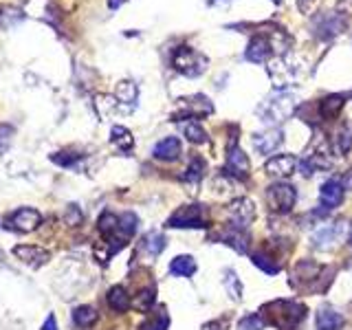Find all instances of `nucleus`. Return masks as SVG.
Listing matches in <instances>:
<instances>
[{"label": "nucleus", "mask_w": 352, "mask_h": 330, "mask_svg": "<svg viewBox=\"0 0 352 330\" xmlns=\"http://www.w3.org/2000/svg\"><path fill=\"white\" fill-rule=\"evenodd\" d=\"M271 3H275V5H280V3H282V0H271Z\"/></svg>", "instance_id": "obj_47"}, {"label": "nucleus", "mask_w": 352, "mask_h": 330, "mask_svg": "<svg viewBox=\"0 0 352 330\" xmlns=\"http://www.w3.org/2000/svg\"><path fill=\"white\" fill-rule=\"evenodd\" d=\"M205 170H207V163L203 157H194L190 161V165H187V170L183 174V181L185 183H192V185H198L203 181V176H205Z\"/></svg>", "instance_id": "obj_27"}, {"label": "nucleus", "mask_w": 352, "mask_h": 330, "mask_svg": "<svg viewBox=\"0 0 352 330\" xmlns=\"http://www.w3.org/2000/svg\"><path fill=\"white\" fill-rule=\"evenodd\" d=\"M264 328H267V322H264L260 313L245 315L236 326V330H264Z\"/></svg>", "instance_id": "obj_36"}, {"label": "nucleus", "mask_w": 352, "mask_h": 330, "mask_svg": "<svg viewBox=\"0 0 352 330\" xmlns=\"http://www.w3.org/2000/svg\"><path fill=\"white\" fill-rule=\"evenodd\" d=\"M168 227H174V229H207L209 227L207 207L201 203L179 207L168 218Z\"/></svg>", "instance_id": "obj_3"}, {"label": "nucleus", "mask_w": 352, "mask_h": 330, "mask_svg": "<svg viewBox=\"0 0 352 330\" xmlns=\"http://www.w3.org/2000/svg\"><path fill=\"white\" fill-rule=\"evenodd\" d=\"M267 73L271 77L273 82V88L275 91H286L289 86H293L297 82V75H300V71H297V66L291 64L286 58H278L273 60L269 66H267Z\"/></svg>", "instance_id": "obj_7"}, {"label": "nucleus", "mask_w": 352, "mask_h": 330, "mask_svg": "<svg viewBox=\"0 0 352 330\" xmlns=\"http://www.w3.org/2000/svg\"><path fill=\"white\" fill-rule=\"evenodd\" d=\"M267 201L275 214H289L297 203V192L291 183L275 181L267 187Z\"/></svg>", "instance_id": "obj_6"}, {"label": "nucleus", "mask_w": 352, "mask_h": 330, "mask_svg": "<svg viewBox=\"0 0 352 330\" xmlns=\"http://www.w3.org/2000/svg\"><path fill=\"white\" fill-rule=\"evenodd\" d=\"M348 247L352 249V225H350V229H348Z\"/></svg>", "instance_id": "obj_45"}, {"label": "nucleus", "mask_w": 352, "mask_h": 330, "mask_svg": "<svg viewBox=\"0 0 352 330\" xmlns=\"http://www.w3.org/2000/svg\"><path fill=\"white\" fill-rule=\"evenodd\" d=\"M11 135H14V130H11L9 126H0V150H5V148H7V143H9Z\"/></svg>", "instance_id": "obj_40"}, {"label": "nucleus", "mask_w": 352, "mask_h": 330, "mask_svg": "<svg viewBox=\"0 0 352 330\" xmlns=\"http://www.w3.org/2000/svg\"><path fill=\"white\" fill-rule=\"evenodd\" d=\"M271 51H273V44L267 36H253L249 47L245 51V60L247 62H253V64H264L269 58H271Z\"/></svg>", "instance_id": "obj_14"}, {"label": "nucleus", "mask_w": 352, "mask_h": 330, "mask_svg": "<svg viewBox=\"0 0 352 330\" xmlns=\"http://www.w3.org/2000/svg\"><path fill=\"white\" fill-rule=\"evenodd\" d=\"M216 238L220 242H225L227 247L236 249L238 253H247V249H249V231H242L236 227H225L218 231Z\"/></svg>", "instance_id": "obj_19"}, {"label": "nucleus", "mask_w": 352, "mask_h": 330, "mask_svg": "<svg viewBox=\"0 0 352 330\" xmlns=\"http://www.w3.org/2000/svg\"><path fill=\"white\" fill-rule=\"evenodd\" d=\"M262 319L278 330H297L306 319V306L293 300H275L262 306Z\"/></svg>", "instance_id": "obj_1"}, {"label": "nucleus", "mask_w": 352, "mask_h": 330, "mask_svg": "<svg viewBox=\"0 0 352 330\" xmlns=\"http://www.w3.org/2000/svg\"><path fill=\"white\" fill-rule=\"evenodd\" d=\"M154 300H157V286H154V284H150L148 289H143V291H141V293L137 295V300L132 302V306H135L137 311L146 313V311H150V308H152Z\"/></svg>", "instance_id": "obj_33"}, {"label": "nucleus", "mask_w": 352, "mask_h": 330, "mask_svg": "<svg viewBox=\"0 0 352 330\" xmlns=\"http://www.w3.org/2000/svg\"><path fill=\"white\" fill-rule=\"evenodd\" d=\"M333 168V159L328 157L326 152L317 150L313 154H308V157L300 163V170H302V176H313L315 172H322V170H330Z\"/></svg>", "instance_id": "obj_22"}, {"label": "nucleus", "mask_w": 352, "mask_h": 330, "mask_svg": "<svg viewBox=\"0 0 352 330\" xmlns=\"http://www.w3.org/2000/svg\"><path fill=\"white\" fill-rule=\"evenodd\" d=\"M40 330H58V322H55V315H49L47 319H44V324Z\"/></svg>", "instance_id": "obj_42"}, {"label": "nucleus", "mask_w": 352, "mask_h": 330, "mask_svg": "<svg viewBox=\"0 0 352 330\" xmlns=\"http://www.w3.org/2000/svg\"><path fill=\"white\" fill-rule=\"evenodd\" d=\"M137 84L135 82H130V80H124V82H119L117 84V99L121 104H130V106H135L137 102Z\"/></svg>", "instance_id": "obj_31"}, {"label": "nucleus", "mask_w": 352, "mask_h": 330, "mask_svg": "<svg viewBox=\"0 0 352 330\" xmlns=\"http://www.w3.org/2000/svg\"><path fill=\"white\" fill-rule=\"evenodd\" d=\"M348 27V16L346 14H337V11H326V14H319L313 18V33L317 40H333L346 31Z\"/></svg>", "instance_id": "obj_5"}, {"label": "nucleus", "mask_w": 352, "mask_h": 330, "mask_svg": "<svg viewBox=\"0 0 352 330\" xmlns=\"http://www.w3.org/2000/svg\"><path fill=\"white\" fill-rule=\"evenodd\" d=\"M231 0H207L209 7H220V5H229Z\"/></svg>", "instance_id": "obj_43"}, {"label": "nucleus", "mask_w": 352, "mask_h": 330, "mask_svg": "<svg viewBox=\"0 0 352 330\" xmlns=\"http://www.w3.org/2000/svg\"><path fill=\"white\" fill-rule=\"evenodd\" d=\"M172 66L185 77H201L207 71L209 60L190 47H179L172 55Z\"/></svg>", "instance_id": "obj_4"}, {"label": "nucleus", "mask_w": 352, "mask_h": 330, "mask_svg": "<svg viewBox=\"0 0 352 330\" xmlns=\"http://www.w3.org/2000/svg\"><path fill=\"white\" fill-rule=\"evenodd\" d=\"M346 99H348V93H333V95H328L324 97L322 102H319L317 106V115L319 119H324V121H330V119H335L339 115V110L344 108L346 104Z\"/></svg>", "instance_id": "obj_21"}, {"label": "nucleus", "mask_w": 352, "mask_h": 330, "mask_svg": "<svg viewBox=\"0 0 352 330\" xmlns=\"http://www.w3.org/2000/svg\"><path fill=\"white\" fill-rule=\"evenodd\" d=\"M282 141H284V132L280 128H267L262 132H256V135L251 137L253 148H256L260 154H273L282 146Z\"/></svg>", "instance_id": "obj_13"}, {"label": "nucleus", "mask_w": 352, "mask_h": 330, "mask_svg": "<svg viewBox=\"0 0 352 330\" xmlns=\"http://www.w3.org/2000/svg\"><path fill=\"white\" fill-rule=\"evenodd\" d=\"M183 154V143L179 137H165L152 148V157L159 161H176Z\"/></svg>", "instance_id": "obj_16"}, {"label": "nucleus", "mask_w": 352, "mask_h": 330, "mask_svg": "<svg viewBox=\"0 0 352 330\" xmlns=\"http://www.w3.org/2000/svg\"><path fill=\"white\" fill-rule=\"evenodd\" d=\"M51 161L62 165V168H73V165H77V161H80V154H75V152H55V154H51Z\"/></svg>", "instance_id": "obj_38"}, {"label": "nucleus", "mask_w": 352, "mask_h": 330, "mask_svg": "<svg viewBox=\"0 0 352 330\" xmlns=\"http://www.w3.org/2000/svg\"><path fill=\"white\" fill-rule=\"evenodd\" d=\"M97 319H99V315H97V311H95L93 306H77L75 311H73V324L80 326V328L93 326Z\"/></svg>", "instance_id": "obj_28"}, {"label": "nucleus", "mask_w": 352, "mask_h": 330, "mask_svg": "<svg viewBox=\"0 0 352 330\" xmlns=\"http://www.w3.org/2000/svg\"><path fill=\"white\" fill-rule=\"evenodd\" d=\"M251 262L256 264L258 269H262L264 273H269V275H275V273H280V267L273 262L271 256H267L264 251H253L251 253Z\"/></svg>", "instance_id": "obj_34"}, {"label": "nucleus", "mask_w": 352, "mask_h": 330, "mask_svg": "<svg viewBox=\"0 0 352 330\" xmlns=\"http://www.w3.org/2000/svg\"><path fill=\"white\" fill-rule=\"evenodd\" d=\"M300 7L304 9V7H308V0H300Z\"/></svg>", "instance_id": "obj_46"}, {"label": "nucleus", "mask_w": 352, "mask_h": 330, "mask_svg": "<svg viewBox=\"0 0 352 330\" xmlns=\"http://www.w3.org/2000/svg\"><path fill=\"white\" fill-rule=\"evenodd\" d=\"M341 185H344V190L352 192V168L348 172H344V176H341Z\"/></svg>", "instance_id": "obj_41"}, {"label": "nucleus", "mask_w": 352, "mask_h": 330, "mask_svg": "<svg viewBox=\"0 0 352 330\" xmlns=\"http://www.w3.org/2000/svg\"><path fill=\"white\" fill-rule=\"evenodd\" d=\"M40 223H42L40 212L31 207H20L18 212H14L7 218V227L20 231V234H31V231H36L40 227Z\"/></svg>", "instance_id": "obj_11"}, {"label": "nucleus", "mask_w": 352, "mask_h": 330, "mask_svg": "<svg viewBox=\"0 0 352 330\" xmlns=\"http://www.w3.org/2000/svg\"><path fill=\"white\" fill-rule=\"evenodd\" d=\"M110 141H113L119 150H132V146H135L132 132L124 126H113V130H110Z\"/></svg>", "instance_id": "obj_29"}, {"label": "nucleus", "mask_w": 352, "mask_h": 330, "mask_svg": "<svg viewBox=\"0 0 352 330\" xmlns=\"http://www.w3.org/2000/svg\"><path fill=\"white\" fill-rule=\"evenodd\" d=\"M223 172L229 176V179H234V181H247L249 174H251V161H249V157L238 146H229L227 163H225Z\"/></svg>", "instance_id": "obj_9"}, {"label": "nucleus", "mask_w": 352, "mask_h": 330, "mask_svg": "<svg viewBox=\"0 0 352 330\" xmlns=\"http://www.w3.org/2000/svg\"><path fill=\"white\" fill-rule=\"evenodd\" d=\"M227 216H229V227L249 231V225L253 223V218H256V205H253L249 198H236V201L227 207Z\"/></svg>", "instance_id": "obj_8"}, {"label": "nucleus", "mask_w": 352, "mask_h": 330, "mask_svg": "<svg viewBox=\"0 0 352 330\" xmlns=\"http://www.w3.org/2000/svg\"><path fill=\"white\" fill-rule=\"evenodd\" d=\"M117 229H119V216L115 214H102V218H99V231L110 240V238H115L117 236Z\"/></svg>", "instance_id": "obj_35"}, {"label": "nucleus", "mask_w": 352, "mask_h": 330, "mask_svg": "<svg viewBox=\"0 0 352 330\" xmlns=\"http://www.w3.org/2000/svg\"><path fill=\"white\" fill-rule=\"evenodd\" d=\"M297 168V159L293 154H278V157H271L267 163H264V170H267L269 176H275V179H286L291 176Z\"/></svg>", "instance_id": "obj_15"}, {"label": "nucleus", "mask_w": 352, "mask_h": 330, "mask_svg": "<svg viewBox=\"0 0 352 330\" xmlns=\"http://www.w3.org/2000/svg\"><path fill=\"white\" fill-rule=\"evenodd\" d=\"M106 302H108V306L113 308L115 313H124V311H128V306H130L128 291L121 284L110 286L108 293H106Z\"/></svg>", "instance_id": "obj_24"}, {"label": "nucleus", "mask_w": 352, "mask_h": 330, "mask_svg": "<svg viewBox=\"0 0 352 330\" xmlns=\"http://www.w3.org/2000/svg\"><path fill=\"white\" fill-rule=\"evenodd\" d=\"M344 192L346 190H344V185H341V181L330 179L319 187V201H322V205L326 209H335L341 205V201H344Z\"/></svg>", "instance_id": "obj_20"}, {"label": "nucleus", "mask_w": 352, "mask_h": 330, "mask_svg": "<svg viewBox=\"0 0 352 330\" xmlns=\"http://www.w3.org/2000/svg\"><path fill=\"white\" fill-rule=\"evenodd\" d=\"M352 150V124H341L339 130L333 137V154L335 157H346V154Z\"/></svg>", "instance_id": "obj_23"}, {"label": "nucleus", "mask_w": 352, "mask_h": 330, "mask_svg": "<svg viewBox=\"0 0 352 330\" xmlns=\"http://www.w3.org/2000/svg\"><path fill=\"white\" fill-rule=\"evenodd\" d=\"M295 110H297V97L291 95V93H286V91H280V93H275L273 97L264 99V102L258 106L256 113H258L262 124L280 126L282 121H286L295 113Z\"/></svg>", "instance_id": "obj_2"}, {"label": "nucleus", "mask_w": 352, "mask_h": 330, "mask_svg": "<svg viewBox=\"0 0 352 330\" xmlns=\"http://www.w3.org/2000/svg\"><path fill=\"white\" fill-rule=\"evenodd\" d=\"M229 328V317H220L216 322H209L203 326V330H227Z\"/></svg>", "instance_id": "obj_39"}, {"label": "nucleus", "mask_w": 352, "mask_h": 330, "mask_svg": "<svg viewBox=\"0 0 352 330\" xmlns=\"http://www.w3.org/2000/svg\"><path fill=\"white\" fill-rule=\"evenodd\" d=\"M344 223H335V225H319L313 234H311V245L315 249H322V251H328L335 247V242L344 236Z\"/></svg>", "instance_id": "obj_12"}, {"label": "nucleus", "mask_w": 352, "mask_h": 330, "mask_svg": "<svg viewBox=\"0 0 352 330\" xmlns=\"http://www.w3.org/2000/svg\"><path fill=\"white\" fill-rule=\"evenodd\" d=\"M168 326H170V317H168V313H165V311H161L154 317L146 319L139 330H168Z\"/></svg>", "instance_id": "obj_37"}, {"label": "nucleus", "mask_w": 352, "mask_h": 330, "mask_svg": "<svg viewBox=\"0 0 352 330\" xmlns=\"http://www.w3.org/2000/svg\"><path fill=\"white\" fill-rule=\"evenodd\" d=\"M124 3H126V0H108V7L110 9H119Z\"/></svg>", "instance_id": "obj_44"}, {"label": "nucleus", "mask_w": 352, "mask_h": 330, "mask_svg": "<svg viewBox=\"0 0 352 330\" xmlns=\"http://www.w3.org/2000/svg\"><path fill=\"white\" fill-rule=\"evenodd\" d=\"M183 135L187 137V141L194 143V146H205V143H207V132H205V128L201 124H198V121H190V124H185Z\"/></svg>", "instance_id": "obj_32"}, {"label": "nucleus", "mask_w": 352, "mask_h": 330, "mask_svg": "<svg viewBox=\"0 0 352 330\" xmlns=\"http://www.w3.org/2000/svg\"><path fill=\"white\" fill-rule=\"evenodd\" d=\"M196 271H198V264L192 256H176L170 262V273L176 275V278H192Z\"/></svg>", "instance_id": "obj_25"}, {"label": "nucleus", "mask_w": 352, "mask_h": 330, "mask_svg": "<svg viewBox=\"0 0 352 330\" xmlns=\"http://www.w3.org/2000/svg\"><path fill=\"white\" fill-rule=\"evenodd\" d=\"M315 322H317V330H341L346 324V319L337 308H333L330 304H324V306H319Z\"/></svg>", "instance_id": "obj_17"}, {"label": "nucleus", "mask_w": 352, "mask_h": 330, "mask_svg": "<svg viewBox=\"0 0 352 330\" xmlns=\"http://www.w3.org/2000/svg\"><path fill=\"white\" fill-rule=\"evenodd\" d=\"M165 247H168V242H165V236L159 234V231H150V234L143 236V249H146L150 256H159Z\"/></svg>", "instance_id": "obj_30"}, {"label": "nucleus", "mask_w": 352, "mask_h": 330, "mask_svg": "<svg viewBox=\"0 0 352 330\" xmlns=\"http://www.w3.org/2000/svg\"><path fill=\"white\" fill-rule=\"evenodd\" d=\"M181 106L183 110L181 113H176L174 115V121H179V119H187V117H207V115H212L214 113V104L209 102V97L205 95H190V97H185L181 99Z\"/></svg>", "instance_id": "obj_10"}, {"label": "nucleus", "mask_w": 352, "mask_h": 330, "mask_svg": "<svg viewBox=\"0 0 352 330\" xmlns=\"http://www.w3.org/2000/svg\"><path fill=\"white\" fill-rule=\"evenodd\" d=\"M223 286H225L227 295L234 302H240L242 300V282H240L238 273L234 269H225L223 271Z\"/></svg>", "instance_id": "obj_26"}, {"label": "nucleus", "mask_w": 352, "mask_h": 330, "mask_svg": "<svg viewBox=\"0 0 352 330\" xmlns=\"http://www.w3.org/2000/svg\"><path fill=\"white\" fill-rule=\"evenodd\" d=\"M11 253L20 260V262H25L29 264V267H42V264H47L49 262V251H44L40 247H33V245H18L11 249Z\"/></svg>", "instance_id": "obj_18"}]
</instances>
